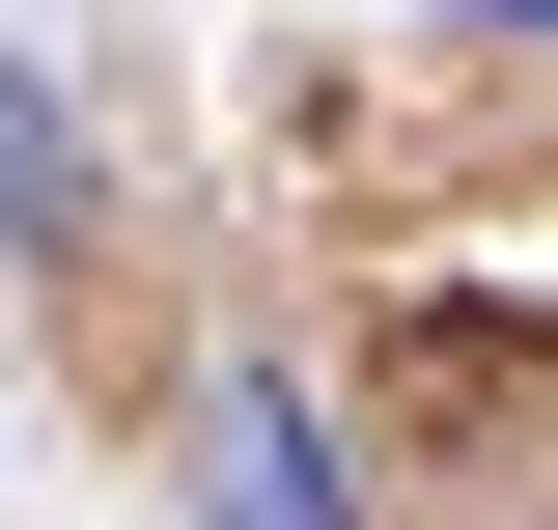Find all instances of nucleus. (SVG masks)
I'll list each match as a JSON object with an SVG mask.
<instances>
[{"instance_id":"f257e3e1","label":"nucleus","mask_w":558,"mask_h":530,"mask_svg":"<svg viewBox=\"0 0 558 530\" xmlns=\"http://www.w3.org/2000/svg\"><path fill=\"white\" fill-rule=\"evenodd\" d=\"M196 530H363V474H336V419L279 392V363H223V392H196Z\"/></svg>"},{"instance_id":"f03ea898","label":"nucleus","mask_w":558,"mask_h":530,"mask_svg":"<svg viewBox=\"0 0 558 530\" xmlns=\"http://www.w3.org/2000/svg\"><path fill=\"white\" fill-rule=\"evenodd\" d=\"M57 196H84L57 168V84H0V252H57Z\"/></svg>"},{"instance_id":"7ed1b4c3","label":"nucleus","mask_w":558,"mask_h":530,"mask_svg":"<svg viewBox=\"0 0 558 530\" xmlns=\"http://www.w3.org/2000/svg\"><path fill=\"white\" fill-rule=\"evenodd\" d=\"M475 28H558V0H475Z\"/></svg>"}]
</instances>
